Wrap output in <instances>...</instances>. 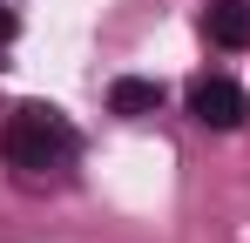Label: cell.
I'll use <instances>...</instances> for the list:
<instances>
[{"label":"cell","instance_id":"cell-5","mask_svg":"<svg viewBox=\"0 0 250 243\" xmlns=\"http://www.w3.org/2000/svg\"><path fill=\"white\" fill-rule=\"evenodd\" d=\"M7 40H14V7L0 0V47H7Z\"/></svg>","mask_w":250,"mask_h":243},{"label":"cell","instance_id":"cell-2","mask_svg":"<svg viewBox=\"0 0 250 243\" xmlns=\"http://www.w3.org/2000/svg\"><path fill=\"white\" fill-rule=\"evenodd\" d=\"M189 115L203 122V128H244L250 95L237 81H223V75H203V81H189Z\"/></svg>","mask_w":250,"mask_h":243},{"label":"cell","instance_id":"cell-1","mask_svg":"<svg viewBox=\"0 0 250 243\" xmlns=\"http://www.w3.org/2000/svg\"><path fill=\"white\" fill-rule=\"evenodd\" d=\"M0 156L14 162L21 176H47V169H68L75 162V128L61 108H47V101H21L7 128H0Z\"/></svg>","mask_w":250,"mask_h":243},{"label":"cell","instance_id":"cell-4","mask_svg":"<svg viewBox=\"0 0 250 243\" xmlns=\"http://www.w3.org/2000/svg\"><path fill=\"white\" fill-rule=\"evenodd\" d=\"M108 108L122 122H142V115H156L163 108V81H142V75H122L115 88H108Z\"/></svg>","mask_w":250,"mask_h":243},{"label":"cell","instance_id":"cell-3","mask_svg":"<svg viewBox=\"0 0 250 243\" xmlns=\"http://www.w3.org/2000/svg\"><path fill=\"white\" fill-rule=\"evenodd\" d=\"M203 34L216 47H250V0H209L203 7Z\"/></svg>","mask_w":250,"mask_h":243}]
</instances>
